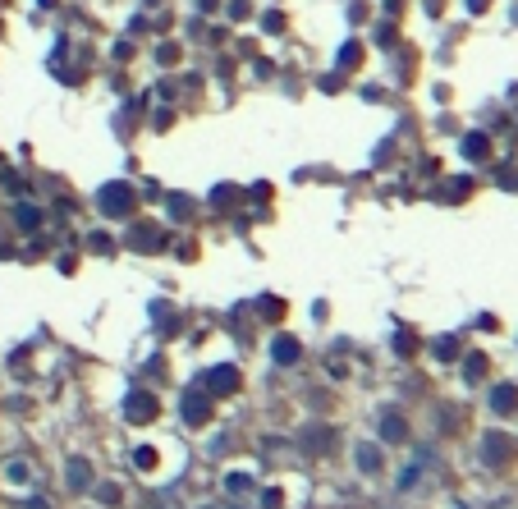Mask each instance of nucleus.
I'll return each instance as SVG.
<instances>
[{
    "label": "nucleus",
    "instance_id": "8",
    "mask_svg": "<svg viewBox=\"0 0 518 509\" xmlns=\"http://www.w3.org/2000/svg\"><path fill=\"white\" fill-rule=\"evenodd\" d=\"M495 408H500V413H509V408H514V390H509V386L495 390Z\"/></svg>",
    "mask_w": 518,
    "mask_h": 509
},
{
    "label": "nucleus",
    "instance_id": "3",
    "mask_svg": "<svg viewBox=\"0 0 518 509\" xmlns=\"http://www.w3.org/2000/svg\"><path fill=\"white\" fill-rule=\"evenodd\" d=\"M463 152L473 156V161H487V152H491V142L482 138V133H468V138H463Z\"/></svg>",
    "mask_w": 518,
    "mask_h": 509
},
{
    "label": "nucleus",
    "instance_id": "7",
    "mask_svg": "<svg viewBox=\"0 0 518 509\" xmlns=\"http://www.w3.org/2000/svg\"><path fill=\"white\" fill-rule=\"evenodd\" d=\"M183 417L202 422V417H207V400H188V404H183Z\"/></svg>",
    "mask_w": 518,
    "mask_h": 509
},
{
    "label": "nucleus",
    "instance_id": "6",
    "mask_svg": "<svg viewBox=\"0 0 518 509\" xmlns=\"http://www.w3.org/2000/svg\"><path fill=\"white\" fill-rule=\"evenodd\" d=\"M275 358H280V363H294V358H298V344H294V339H280V344H275Z\"/></svg>",
    "mask_w": 518,
    "mask_h": 509
},
{
    "label": "nucleus",
    "instance_id": "5",
    "mask_svg": "<svg viewBox=\"0 0 518 509\" xmlns=\"http://www.w3.org/2000/svg\"><path fill=\"white\" fill-rule=\"evenodd\" d=\"M358 60H363V47H358V42H349V47L339 51V64H344V69H353Z\"/></svg>",
    "mask_w": 518,
    "mask_h": 509
},
{
    "label": "nucleus",
    "instance_id": "2",
    "mask_svg": "<svg viewBox=\"0 0 518 509\" xmlns=\"http://www.w3.org/2000/svg\"><path fill=\"white\" fill-rule=\"evenodd\" d=\"M129 417H133V422H147V417H156V400H147V395H133V400H129Z\"/></svg>",
    "mask_w": 518,
    "mask_h": 509
},
{
    "label": "nucleus",
    "instance_id": "4",
    "mask_svg": "<svg viewBox=\"0 0 518 509\" xmlns=\"http://www.w3.org/2000/svg\"><path fill=\"white\" fill-rule=\"evenodd\" d=\"M18 225H23V230H37V225H42V211H37V207H18Z\"/></svg>",
    "mask_w": 518,
    "mask_h": 509
},
{
    "label": "nucleus",
    "instance_id": "1",
    "mask_svg": "<svg viewBox=\"0 0 518 509\" xmlns=\"http://www.w3.org/2000/svg\"><path fill=\"white\" fill-rule=\"evenodd\" d=\"M129 207H133V188L129 184L101 188V211H106V216H129Z\"/></svg>",
    "mask_w": 518,
    "mask_h": 509
}]
</instances>
